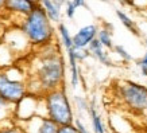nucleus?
Returning a JSON list of instances; mask_svg holds the SVG:
<instances>
[{"label":"nucleus","instance_id":"obj_33","mask_svg":"<svg viewBox=\"0 0 147 133\" xmlns=\"http://www.w3.org/2000/svg\"><path fill=\"white\" fill-rule=\"evenodd\" d=\"M34 1H36V3H38V0H34Z\"/></svg>","mask_w":147,"mask_h":133},{"label":"nucleus","instance_id":"obj_18","mask_svg":"<svg viewBox=\"0 0 147 133\" xmlns=\"http://www.w3.org/2000/svg\"><path fill=\"white\" fill-rule=\"evenodd\" d=\"M0 133H26L22 124L11 118L4 122H0Z\"/></svg>","mask_w":147,"mask_h":133},{"label":"nucleus","instance_id":"obj_16","mask_svg":"<svg viewBox=\"0 0 147 133\" xmlns=\"http://www.w3.org/2000/svg\"><path fill=\"white\" fill-rule=\"evenodd\" d=\"M57 30H58V35H59V39H61V43H62L63 49L69 50L71 47H74V44H73V36L70 35L67 27L63 23H58Z\"/></svg>","mask_w":147,"mask_h":133},{"label":"nucleus","instance_id":"obj_19","mask_svg":"<svg viewBox=\"0 0 147 133\" xmlns=\"http://www.w3.org/2000/svg\"><path fill=\"white\" fill-rule=\"evenodd\" d=\"M113 53L120 58L123 62H131V61L134 59L132 55H131V53H128V51H127L121 44H115V47H113Z\"/></svg>","mask_w":147,"mask_h":133},{"label":"nucleus","instance_id":"obj_24","mask_svg":"<svg viewBox=\"0 0 147 133\" xmlns=\"http://www.w3.org/2000/svg\"><path fill=\"white\" fill-rule=\"evenodd\" d=\"M73 124L76 125L78 133H89V130H88V128H86V125H85L80 118H74V122H73Z\"/></svg>","mask_w":147,"mask_h":133},{"label":"nucleus","instance_id":"obj_10","mask_svg":"<svg viewBox=\"0 0 147 133\" xmlns=\"http://www.w3.org/2000/svg\"><path fill=\"white\" fill-rule=\"evenodd\" d=\"M67 55V63H69V73H70V85L73 89H76L80 84V69H78V61L76 58V49L71 47L65 50Z\"/></svg>","mask_w":147,"mask_h":133},{"label":"nucleus","instance_id":"obj_7","mask_svg":"<svg viewBox=\"0 0 147 133\" xmlns=\"http://www.w3.org/2000/svg\"><path fill=\"white\" fill-rule=\"evenodd\" d=\"M26 133H57L59 125L47 116L35 114L30 120L22 122Z\"/></svg>","mask_w":147,"mask_h":133},{"label":"nucleus","instance_id":"obj_29","mask_svg":"<svg viewBox=\"0 0 147 133\" xmlns=\"http://www.w3.org/2000/svg\"><path fill=\"white\" fill-rule=\"evenodd\" d=\"M53 1H54V3H55L57 5H59L61 8H62L63 5H65V3H66V0H53Z\"/></svg>","mask_w":147,"mask_h":133},{"label":"nucleus","instance_id":"obj_32","mask_svg":"<svg viewBox=\"0 0 147 133\" xmlns=\"http://www.w3.org/2000/svg\"><path fill=\"white\" fill-rule=\"evenodd\" d=\"M146 128H147V117H146Z\"/></svg>","mask_w":147,"mask_h":133},{"label":"nucleus","instance_id":"obj_14","mask_svg":"<svg viewBox=\"0 0 147 133\" xmlns=\"http://www.w3.org/2000/svg\"><path fill=\"white\" fill-rule=\"evenodd\" d=\"M116 16H117V19L120 20V23L127 28V30H128L129 32H131V34H134L135 36H140V30H139L138 24L135 23V20H132V19L129 18L124 11L116 9Z\"/></svg>","mask_w":147,"mask_h":133},{"label":"nucleus","instance_id":"obj_15","mask_svg":"<svg viewBox=\"0 0 147 133\" xmlns=\"http://www.w3.org/2000/svg\"><path fill=\"white\" fill-rule=\"evenodd\" d=\"M13 110H15V105L0 96V122L13 118Z\"/></svg>","mask_w":147,"mask_h":133},{"label":"nucleus","instance_id":"obj_2","mask_svg":"<svg viewBox=\"0 0 147 133\" xmlns=\"http://www.w3.org/2000/svg\"><path fill=\"white\" fill-rule=\"evenodd\" d=\"M18 27L22 28L32 49H40L50 43H54L55 28L46 11L39 4L22 19Z\"/></svg>","mask_w":147,"mask_h":133},{"label":"nucleus","instance_id":"obj_21","mask_svg":"<svg viewBox=\"0 0 147 133\" xmlns=\"http://www.w3.org/2000/svg\"><path fill=\"white\" fill-rule=\"evenodd\" d=\"M63 7H65V15H66V18H69V19L74 18L76 11H77V7L74 5V3L71 0H66V3H65Z\"/></svg>","mask_w":147,"mask_h":133},{"label":"nucleus","instance_id":"obj_28","mask_svg":"<svg viewBox=\"0 0 147 133\" xmlns=\"http://www.w3.org/2000/svg\"><path fill=\"white\" fill-rule=\"evenodd\" d=\"M138 63H140V65H144V66H147V53H144V55L142 57V59L139 61Z\"/></svg>","mask_w":147,"mask_h":133},{"label":"nucleus","instance_id":"obj_22","mask_svg":"<svg viewBox=\"0 0 147 133\" xmlns=\"http://www.w3.org/2000/svg\"><path fill=\"white\" fill-rule=\"evenodd\" d=\"M76 49V47H74ZM90 55L89 50L88 49H76V58L78 62H82V61H85L86 58Z\"/></svg>","mask_w":147,"mask_h":133},{"label":"nucleus","instance_id":"obj_13","mask_svg":"<svg viewBox=\"0 0 147 133\" xmlns=\"http://www.w3.org/2000/svg\"><path fill=\"white\" fill-rule=\"evenodd\" d=\"M88 114L90 117V122H92V128H93L94 133H105V126H104V122L101 120V116L98 114L94 100L89 102V112H88Z\"/></svg>","mask_w":147,"mask_h":133},{"label":"nucleus","instance_id":"obj_20","mask_svg":"<svg viewBox=\"0 0 147 133\" xmlns=\"http://www.w3.org/2000/svg\"><path fill=\"white\" fill-rule=\"evenodd\" d=\"M74 101H76V105H77V109H78V112H81V113H88L89 112V102H88V100H85L84 97H78V96H76L74 97Z\"/></svg>","mask_w":147,"mask_h":133},{"label":"nucleus","instance_id":"obj_30","mask_svg":"<svg viewBox=\"0 0 147 133\" xmlns=\"http://www.w3.org/2000/svg\"><path fill=\"white\" fill-rule=\"evenodd\" d=\"M143 44H144V47H146V50H147V36L143 38Z\"/></svg>","mask_w":147,"mask_h":133},{"label":"nucleus","instance_id":"obj_6","mask_svg":"<svg viewBox=\"0 0 147 133\" xmlns=\"http://www.w3.org/2000/svg\"><path fill=\"white\" fill-rule=\"evenodd\" d=\"M3 43L5 46H8L13 54L24 51V47L32 49V46L30 44L27 36L22 31V28L18 26H12L7 28V30H4V32H3Z\"/></svg>","mask_w":147,"mask_h":133},{"label":"nucleus","instance_id":"obj_9","mask_svg":"<svg viewBox=\"0 0 147 133\" xmlns=\"http://www.w3.org/2000/svg\"><path fill=\"white\" fill-rule=\"evenodd\" d=\"M98 27L96 24H86L73 35V44L76 49H88L92 40L97 38Z\"/></svg>","mask_w":147,"mask_h":133},{"label":"nucleus","instance_id":"obj_27","mask_svg":"<svg viewBox=\"0 0 147 133\" xmlns=\"http://www.w3.org/2000/svg\"><path fill=\"white\" fill-rule=\"evenodd\" d=\"M5 1H7V0H0V16H1V15H3V12H4Z\"/></svg>","mask_w":147,"mask_h":133},{"label":"nucleus","instance_id":"obj_11","mask_svg":"<svg viewBox=\"0 0 147 133\" xmlns=\"http://www.w3.org/2000/svg\"><path fill=\"white\" fill-rule=\"evenodd\" d=\"M88 50L92 57H94L100 63H102L104 66H112V61L109 58V54L105 51V47L101 44V42L96 38L94 40L90 42V44L88 46Z\"/></svg>","mask_w":147,"mask_h":133},{"label":"nucleus","instance_id":"obj_8","mask_svg":"<svg viewBox=\"0 0 147 133\" xmlns=\"http://www.w3.org/2000/svg\"><path fill=\"white\" fill-rule=\"evenodd\" d=\"M36 5H38V3L34 0H7L3 13L9 15V16H19L20 19H23Z\"/></svg>","mask_w":147,"mask_h":133},{"label":"nucleus","instance_id":"obj_4","mask_svg":"<svg viewBox=\"0 0 147 133\" xmlns=\"http://www.w3.org/2000/svg\"><path fill=\"white\" fill-rule=\"evenodd\" d=\"M28 77L16 66L0 69V96L11 104H16L28 93Z\"/></svg>","mask_w":147,"mask_h":133},{"label":"nucleus","instance_id":"obj_12","mask_svg":"<svg viewBox=\"0 0 147 133\" xmlns=\"http://www.w3.org/2000/svg\"><path fill=\"white\" fill-rule=\"evenodd\" d=\"M38 4L46 11L47 16L53 23H61V16H62V8L57 5L53 0H38Z\"/></svg>","mask_w":147,"mask_h":133},{"label":"nucleus","instance_id":"obj_1","mask_svg":"<svg viewBox=\"0 0 147 133\" xmlns=\"http://www.w3.org/2000/svg\"><path fill=\"white\" fill-rule=\"evenodd\" d=\"M34 55V70L27 82H34L36 96H43L47 92L63 86L65 82V59L57 43H50L40 47Z\"/></svg>","mask_w":147,"mask_h":133},{"label":"nucleus","instance_id":"obj_5","mask_svg":"<svg viewBox=\"0 0 147 133\" xmlns=\"http://www.w3.org/2000/svg\"><path fill=\"white\" fill-rule=\"evenodd\" d=\"M120 102L134 114L147 113V86L134 81H120L116 86Z\"/></svg>","mask_w":147,"mask_h":133},{"label":"nucleus","instance_id":"obj_17","mask_svg":"<svg viewBox=\"0 0 147 133\" xmlns=\"http://www.w3.org/2000/svg\"><path fill=\"white\" fill-rule=\"evenodd\" d=\"M112 32L113 31L108 30V28H105V27L98 28L97 39L101 42V44L107 50H113V47H115V44H113V39H112Z\"/></svg>","mask_w":147,"mask_h":133},{"label":"nucleus","instance_id":"obj_31","mask_svg":"<svg viewBox=\"0 0 147 133\" xmlns=\"http://www.w3.org/2000/svg\"><path fill=\"white\" fill-rule=\"evenodd\" d=\"M1 44H3V34L0 32V46H1Z\"/></svg>","mask_w":147,"mask_h":133},{"label":"nucleus","instance_id":"obj_23","mask_svg":"<svg viewBox=\"0 0 147 133\" xmlns=\"http://www.w3.org/2000/svg\"><path fill=\"white\" fill-rule=\"evenodd\" d=\"M57 133H78V130H77L74 124H69V125H61L58 128Z\"/></svg>","mask_w":147,"mask_h":133},{"label":"nucleus","instance_id":"obj_26","mask_svg":"<svg viewBox=\"0 0 147 133\" xmlns=\"http://www.w3.org/2000/svg\"><path fill=\"white\" fill-rule=\"evenodd\" d=\"M139 69H140V73H142V76L147 77V66H144V65H140V63H138Z\"/></svg>","mask_w":147,"mask_h":133},{"label":"nucleus","instance_id":"obj_25","mask_svg":"<svg viewBox=\"0 0 147 133\" xmlns=\"http://www.w3.org/2000/svg\"><path fill=\"white\" fill-rule=\"evenodd\" d=\"M74 5H76L77 8H80V7H86V0H71Z\"/></svg>","mask_w":147,"mask_h":133},{"label":"nucleus","instance_id":"obj_3","mask_svg":"<svg viewBox=\"0 0 147 133\" xmlns=\"http://www.w3.org/2000/svg\"><path fill=\"white\" fill-rule=\"evenodd\" d=\"M43 106L46 116L55 121L59 126L74 122L73 108L66 94L65 86L43 94Z\"/></svg>","mask_w":147,"mask_h":133}]
</instances>
